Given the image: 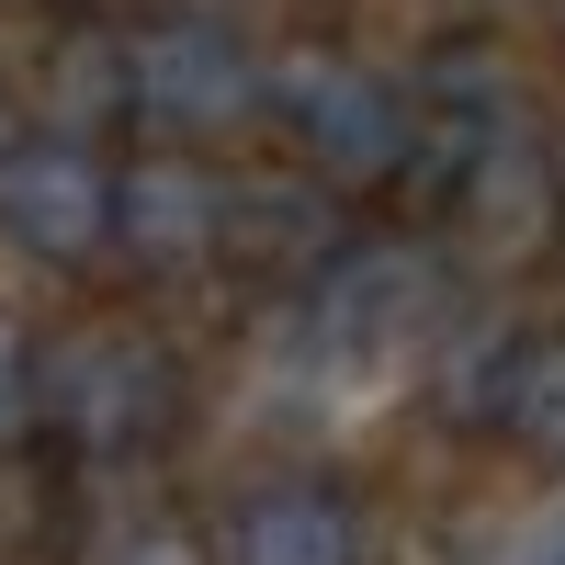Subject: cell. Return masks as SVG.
Wrapping results in <instances>:
<instances>
[{"instance_id":"6da1fadb","label":"cell","mask_w":565,"mask_h":565,"mask_svg":"<svg viewBox=\"0 0 565 565\" xmlns=\"http://www.w3.org/2000/svg\"><path fill=\"white\" fill-rule=\"evenodd\" d=\"M170 430H181V362L159 328L79 317L57 340H34V441L103 476V463H148Z\"/></svg>"},{"instance_id":"7a4b0ae2","label":"cell","mask_w":565,"mask_h":565,"mask_svg":"<svg viewBox=\"0 0 565 565\" xmlns=\"http://www.w3.org/2000/svg\"><path fill=\"white\" fill-rule=\"evenodd\" d=\"M260 103L282 114V136L306 148V170L328 193H385L418 170V90L385 79L351 45H282L260 57Z\"/></svg>"},{"instance_id":"3957f363","label":"cell","mask_w":565,"mask_h":565,"mask_svg":"<svg viewBox=\"0 0 565 565\" xmlns=\"http://www.w3.org/2000/svg\"><path fill=\"white\" fill-rule=\"evenodd\" d=\"M125 114L159 125V148H215L260 114V45L170 0V12L125 23Z\"/></svg>"},{"instance_id":"277c9868","label":"cell","mask_w":565,"mask_h":565,"mask_svg":"<svg viewBox=\"0 0 565 565\" xmlns=\"http://www.w3.org/2000/svg\"><path fill=\"white\" fill-rule=\"evenodd\" d=\"M0 238L45 271H79L114 249V159L90 136H0Z\"/></svg>"},{"instance_id":"5b68a950","label":"cell","mask_w":565,"mask_h":565,"mask_svg":"<svg viewBox=\"0 0 565 565\" xmlns=\"http://www.w3.org/2000/svg\"><path fill=\"white\" fill-rule=\"evenodd\" d=\"M430 317H441V260L407 238H340V260L306 282V328L340 362H396L407 340H430Z\"/></svg>"},{"instance_id":"8992f818","label":"cell","mask_w":565,"mask_h":565,"mask_svg":"<svg viewBox=\"0 0 565 565\" xmlns=\"http://www.w3.org/2000/svg\"><path fill=\"white\" fill-rule=\"evenodd\" d=\"M114 249L159 282H193L226 249V170H204L193 148H148L114 159Z\"/></svg>"},{"instance_id":"52a82bcc","label":"cell","mask_w":565,"mask_h":565,"mask_svg":"<svg viewBox=\"0 0 565 565\" xmlns=\"http://www.w3.org/2000/svg\"><path fill=\"white\" fill-rule=\"evenodd\" d=\"M340 238H351V204L328 193L317 170H260V181H226V249H215V271H249V282L306 295V282L340 260Z\"/></svg>"},{"instance_id":"ba28073f","label":"cell","mask_w":565,"mask_h":565,"mask_svg":"<svg viewBox=\"0 0 565 565\" xmlns=\"http://www.w3.org/2000/svg\"><path fill=\"white\" fill-rule=\"evenodd\" d=\"M204 543H215V565H373L362 498L328 487V476H271V487H249Z\"/></svg>"},{"instance_id":"9c48e42d","label":"cell","mask_w":565,"mask_h":565,"mask_svg":"<svg viewBox=\"0 0 565 565\" xmlns=\"http://www.w3.org/2000/svg\"><path fill=\"white\" fill-rule=\"evenodd\" d=\"M554 204H565V170H554V148L532 125H509V136H487V148H463L452 159V215H463V238L476 249H543L554 238Z\"/></svg>"},{"instance_id":"30bf717a","label":"cell","mask_w":565,"mask_h":565,"mask_svg":"<svg viewBox=\"0 0 565 565\" xmlns=\"http://www.w3.org/2000/svg\"><path fill=\"white\" fill-rule=\"evenodd\" d=\"M487 430L543 463V476H565V328H532V340H509L498 373H487Z\"/></svg>"},{"instance_id":"8fae6325","label":"cell","mask_w":565,"mask_h":565,"mask_svg":"<svg viewBox=\"0 0 565 565\" xmlns=\"http://www.w3.org/2000/svg\"><path fill=\"white\" fill-rule=\"evenodd\" d=\"M57 79V136H79V125H114L125 114V23H90V34H68V57L45 68Z\"/></svg>"},{"instance_id":"7c38bea8","label":"cell","mask_w":565,"mask_h":565,"mask_svg":"<svg viewBox=\"0 0 565 565\" xmlns=\"http://www.w3.org/2000/svg\"><path fill=\"white\" fill-rule=\"evenodd\" d=\"M79 565H215V543L181 521V509H125L79 543Z\"/></svg>"},{"instance_id":"4fadbf2b","label":"cell","mask_w":565,"mask_h":565,"mask_svg":"<svg viewBox=\"0 0 565 565\" xmlns=\"http://www.w3.org/2000/svg\"><path fill=\"white\" fill-rule=\"evenodd\" d=\"M34 430V328L0 306V441Z\"/></svg>"},{"instance_id":"5bb4252c","label":"cell","mask_w":565,"mask_h":565,"mask_svg":"<svg viewBox=\"0 0 565 565\" xmlns=\"http://www.w3.org/2000/svg\"><path fill=\"white\" fill-rule=\"evenodd\" d=\"M79 23H148V12H170V0H68Z\"/></svg>"},{"instance_id":"9a60e30c","label":"cell","mask_w":565,"mask_h":565,"mask_svg":"<svg viewBox=\"0 0 565 565\" xmlns=\"http://www.w3.org/2000/svg\"><path fill=\"white\" fill-rule=\"evenodd\" d=\"M532 565H565V509H554V521L532 532Z\"/></svg>"},{"instance_id":"2e32d148","label":"cell","mask_w":565,"mask_h":565,"mask_svg":"<svg viewBox=\"0 0 565 565\" xmlns=\"http://www.w3.org/2000/svg\"><path fill=\"white\" fill-rule=\"evenodd\" d=\"M554 34H565V0H554Z\"/></svg>"},{"instance_id":"e0dca14e","label":"cell","mask_w":565,"mask_h":565,"mask_svg":"<svg viewBox=\"0 0 565 565\" xmlns=\"http://www.w3.org/2000/svg\"><path fill=\"white\" fill-rule=\"evenodd\" d=\"M554 170H565V159H554Z\"/></svg>"}]
</instances>
